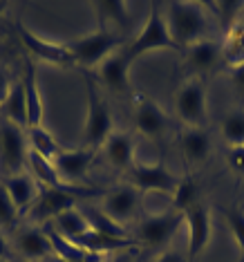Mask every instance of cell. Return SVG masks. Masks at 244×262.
Listing matches in <instances>:
<instances>
[{"label": "cell", "mask_w": 244, "mask_h": 262, "mask_svg": "<svg viewBox=\"0 0 244 262\" xmlns=\"http://www.w3.org/2000/svg\"><path fill=\"white\" fill-rule=\"evenodd\" d=\"M226 224H229V231L233 235V240L240 249V258L244 255V206H231L224 211Z\"/></svg>", "instance_id": "obj_31"}, {"label": "cell", "mask_w": 244, "mask_h": 262, "mask_svg": "<svg viewBox=\"0 0 244 262\" xmlns=\"http://www.w3.org/2000/svg\"><path fill=\"white\" fill-rule=\"evenodd\" d=\"M27 141H29V150L43 155V157H47V159H54L56 155L63 150V146L56 141V137L52 135L45 126L27 128Z\"/></svg>", "instance_id": "obj_27"}, {"label": "cell", "mask_w": 244, "mask_h": 262, "mask_svg": "<svg viewBox=\"0 0 244 262\" xmlns=\"http://www.w3.org/2000/svg\"><path fill=\"white\" fill-rule=\"evenodd\" d=\"M222 137L231 146H244V108L229 110L222 119Z\"/></svg>", "instance_id": "obj_30"}, {"label": "cell", "mask_w": 244, "mask_h": 262, "mask_svg": "<svg viewBox=\"0 0 244 262\" xmlns=\"http://www.w3.org/2000/svg\"><path fill=\"white\" fill-rule=\"evenodd\" d=\"M164 18L172 43L180 52L197 40L208 38V16L204 3H190V0L168 3L164 9Z\"/></svg>", "instance_id": "obj_1"}, {"label": "cell", "mask_w": 244, "mask_h": 262, "mask_svg": "<svg viewBox=\"0 0 244 262\" xmlns=\"http://www.w3.org/2000/svg\"><path fill=\"white\" fill-rule=\"evenodd\" d=\"M108 262H135V255L130 251H119V253L108 255Z\"/></svg>", "instance_id": "obj_37"}, {"label": "cell", "mask_w": 244, "mask_h": 262, "mask_svg": "<svg viewBox=\"0 0 244 262\" xmlns=\"http://www.w3.org/2000/svg\"><path fill=\"white\" fill-rule=\"evenodd\" d=\"M0 112H3L0 119L27 130V99H25V88H23L20 79L11 81L9 94L5 99V103L0 105Z\"/></svg>", "instance_id": "obj_23"}, {"label": "cell", "mask_w": 244, "mask_h": 262, "mask_svg": "<svg viewBox=\"0 0 244 262\" xmlns=\"http://www.w3.org/2000/svg\"><path fill=\"white\" fill-rule=\"evenodd\" d=\"M240 262H244V255H242V258H240Z\"/></svg>", "instance_id": "obj_42"}, {"label": "cell", "mask_w": 244, "mask_h": 262, "mask_svg": "<svg viewBox=\"0 0 244 262\" xmlns=\"http://www.w3.org/2000/svg\"><path fill=\"white\" fill-rule=\"evenodd\" d=\"M52 262H65V260H61V258H56V255H54V258H52Z\"/></svg>", "instance_id": "obj_40"}, {"label": "cell", "mask_w": 244, "mask_h": 262, "mask_svg": "<svg viewBox=\"0 0 244 262\" xmlns=\"http://www.w3.org/2000/svg\"><path fill=\"white\" fill-rule=\"evenodd\" d=\"M141 202H144V195L137 188L128 186V184H121V186H112L105 188V193L101 195V211L108 217H112L117 224L126 226L128 222L139 217V208Z\"/></svg>", "instance_id": "obj_11"}, {"label": "cell", "mask_w": 244, "mask_h": 262, "mask_svg": "<svg viewBox=\"0 0 244 262\" xmlns=\"http://www.w3.org/2000/svg\"><path fill=\"white\" fill-rule=\"evenodd\" d=\"M27 130L0 119V180L27 170Z\"/></svg>", "instance_id": "obj_8"}, {"label": "cell", "mask_w": 244, "mask_h": 262, "mask_svg": "<svg viewBox=\"0 0 244 262\" xmlns=\"http://www.w3.org/2000/svg\"><path fill=\"white\" fill-rule=\"evenodd\" d=\"M162 50H177V45L172 43L168 25H166L164 11L159 9V3H150V11L144 23V27L139 29V34L126 45V56L130 61H137L139 56L150 54V52H162Z\"/></svg>", "instance_id": "obj_5"}, {"label": "cell", "mask_w": 244, "mask_h": 262, "mask_svg": "<svg viewBox=\"0 0 244 262\" xmlns=\"http://www.w3.org/2000/svg\"><path fill=\"white\" fill-rule=\"evenodd\" d=\"M18 217L20 215H18V211H16L14 202H11V198L7 195L5 186L0 184V229H11Z\"/></svg>", "instance_id": "obj_32"}, {"label": "cell", "mask_w": 244, "mask_h": 262, "mask_svg": "<svg viewBox=\"0 0 244 262\" xmlns=\"http://www.w3.org/2000/svg\"><path fill=\"white\" fill-rule=\"evenodd\" d=\"M9 88H11V79H9L7 70L0 68V105H3V103H5V99H7Z\"/></svg>", "instance_id": "obj_35"}, {"label": "cell", "mask_w": 244, "mask_h": 262, "mask_svg": "<svg viewBox=\"0 0 244 262\" xmlns=\"http://www.w3.org/2000/svg\"><path fill=\"white\" fill-rule=\"evenodd\" d=\"M130 70H132V61L126 56V52L119 50L110 54L103 63L94 70L99 83L112 94H130L132 92V81H130Z\"/></svg>", "instance_id": "obj_14"}, {"label": "cell", "mask_w": 244, "mask_h": 262, "mask_svg": "<svg viewBox=\"0 0 244 262\" xmlns=\"http://www.w3.org/2000/svg\"><path fill=\"white\" fill-rule=\"evenodd\" d=\"M50 226L56 231L58 235H63L65 240H70V242H74L76 237H81L85 231H90V222H87L83 208H79V206L63 211L61 215H56L54 220H52Z\"/></svg>", "instance_id": "obj_24"}, {"label": "cell", "mask_w": 244, "mask_h": 262, "mask_svg": "<svg viewBox=\"0 0 244 262\" xmlns=\"http://www.w3.org/2000/svg\"><path fill=\"white\" fill-rule=\"evenodd\" d=\"M175 112L186 128H206L208 101L206 81L199 76H188L175 92Z\"/></svg>", "instance_id": "obj_7"}, {"label": "cell", "mask_w": 244, "mask_h": 262, "mask_svg": "<svg viewBox=\"0 0 244 262\" xmlns=\"http://www.w3.org/2000/svg\"><path fill=\"white\" fill-rule=\"evenodd\" d=\"M226 162H229L231 170L244 177V146H231L226 152Z\"/></svg>", "instance_id": "obj_33"}, {"label": "cell", "mask_w": 244, "mask_h": 262, "mask_svg": "<svg viewBox=\"0 0 244 262\" xmlns=\"http://www.w3.org/2000/svg\"><path fill=\"white\" fill-rule=\"evenodd\" d=\"M0 262H9V260L7 258H0Z\"/></svg>", "instance_id": "obj_41"}, {"label": "cell", "mask_w": 244, "mask_h": 262, "mask_svg": "<svg viewBox=\"0 0 244 262\" xmlns=\"http://www.w3.org/2000/svg\"><path fill=\"white\" fill-rule=\"evenodd\" d=\"M101 148H103L108 164L119 172H126L130 166L137 162V157H135V139H132V135L130 133H126V130H117L115 128Z\"/></svg>", "instance_id": "obj_20"}, {"label": "cell", "mask_w": 244, "mask_h": 262, "mask_svg": "<svg viewBox=\"0 0 244 262\" xmlns=\"http://www.w3.org/2000/svg\"><path fill=\"white\" fill-rule=\"evenodd\" d=\"M92 9L97 14V25L110 32L130 23V5L123 0H99V3H92Z\"/></svg>", "instance_id": "obj_22"}, {"label": "cell", "mask_w": 244, "mask_h": 262, "mask_svg": "<svg viewBox=\"0 0 244 262\" xmlns=\"http://www.w3.org/2000/svg\"><path fill=\"white\" fill-rule=\"evenodd\" d=\"M7 255H9V242L5 240L3 231H0V258H7Z\"/></svg>", "instance_id": "obj_38"}, {"label": "cell", "mask_w": 244, "mask_h": 262, "mask_svg": "<svg viewBox=\"0 0 244 262\" xmlns=\"http://www.w3.org/2000/svg\"><path fill=\"white\" fill-rule=\"evenodd\" d=\"M14 247L23 258V262H40L47 258L50 260L54 258V249H52V242L43 226H34V224L20 226L16 231Z\"/></svg>", "instance_id": "obj_16"}, {"label": "cell", "mask_w": 244, "mask_h": 262, "mask_svg": "<svg viewBox=\"0 0 244 262\" xmlns=\"http://www.w3.org/2000/svg\"><path fill=\"white\" fill-rule=\"evenodd\" d=\"M87 262H108V255H94V253H90Z\"/></svg>", "instance_id": "obj_39"}, {"label": "cell", "mask_w": 244, "mask_h": 262, "mask_svg": "<svg viewBox=\"0 0 244 262\" xmlns=\"http://www.w3.org/2000/svg\"><path fill=\"white\" fill-rule=\"evenodd\" d=\"M195 204H199V186H197V180L190 172H186L184 177H180L175 193L170 195V208L177 211L180 215H184Z\"/></svg>", "instance_id": "obj_26"}, {"label": "cell", "mask_w": 244, "mask_h": 262, "mask_svg": "<svg viewBox=\"0 0 244 262\" xmlns=\"http://www.w3.org/2000/svg\"><path fill=\"white\" fill-rule=\"evenodd\" d=\"M184 226H186V262H197V258L206 251L213 233V220L206 204H195L184 213Z\"/></svg>", "instance_id": "obj_12"}, {"label": "cell", "mask_w": 244, "mask_h": 262, "mask_svg": "<svg viewBox=\"0 0 244 262\" xmlns=\"http://www.w3.org/2000/svg\"><path fill=\"white\" fill-rule=\"evenodd\" d=\"M27 170H29V175L38 182V186H52V188L68 186V184L58 177L54 162L43 157V155L34 152V150H29V155H27Z\"/></svg>", "instance_id": "obj_25"}, {"label": "cell", "mask_w": 244, "mask_h": 262, "mask_svg": "<svg viewBox=\"0 0 244 262\" xmlns=\"http://www.w3.org/2000/svg\"><path fill=\"white\" fill-rule=\"evenodd\" d=\"M123 184L137 188L141 195H150V193H162V195H170L175 193L177 184H180V177L172 172L164 162H137L130 166V168L123 172Z\"/></svg>", "instance_id": "obj_6"}, {"label": "cell", "mask_w": 244, "mask_h": 262, "mask_svg": "<svg viewBox=\"0 0 244 262\" xmlns=\"http://www.w3.org/2000/svg\"><path fill=\"white\" fill-rule=\"evenodd\" d=\"M154 262H186V255H182L177 251H162Z\"/></svg>", "instance_id": "obj_36"}, {"label": "cell", "mask_w": 244, "mask_h": 262, "mask_svg": "<svg viewBox=\"0 0 244 262\" xmlns=\"http://www.w3.org/2000/svg\"><path fill=\"white\" fill-rule=\"evenodd\" d=\"M229 81L237 92H244V58L229 65Z\"/></svg>", "instance_id": "obj_34"}, {"label": "cell", "mask_w": 244, "mask_h": 262, "mask_svg": "<svg viewBox=\"0 0 244 262\" xmlns=\"http://www.w3.org/2000/svg\"><path fill=\"white\" fill-rule=\"evenodd\" d=\"M23 88H25V99H27V128L43 126V115H45V103L43 94H40L38 76H36V65L34 58L25 56V65H23Z\"/></svg>", "instance_id": "obj_18"}, {"label": "cell", "mask_w": 244, "mask_h": 262, "mask_svg": "<svg viewBox=\"0 0 244 262\" xmlns=\"http://www.w3.org/2000/svg\"><path fill=\"white\" fill-rule=\"evenodd\" d=\"M132 119L135 128L139 130L146 139L159 141L168 130V115L162 105L157 103L152 97H148L146 92L135 94L132 99Z\"/></svg>", "instance_id": "obj_13"}, {"label": "cell", "mask_w": 244, "mask_h": 262, "mask_svg": "<svg viewBox=\"0 0 244 262\" xmlns=\"http://www.w3.org/2000/svg\"><path fill=\"white\" fill-rule=\"evenodd\" d=\"M105 190L97 188H79V186H61V188H52V186H40L38 198L34 200L32 208L27 211L29 224L34 226H45L50 224L56 215H61L68 208H74L79 204V198H97L103 195Z\"/></svg>", "instance_id": "obj_3"}, {"label": "cell", "mask_w": 244, "mask_h": 262, "mask_svg": "<svg viewBox=\"0 0 244 262\" xmlns=\"http://www.w3.org/2000/svg\"><path fill=\"white\" fill-rule=\"evenodd\" d=\"M184 217L177 211H162V213H144L137 222V242L139 247L162 249L166 247L172 235L180 231Z\"/></svg>", "instance_id": "obj_9"}, {"label": "cell", "mask_w": 244, "mask_h": 262, "mask_svg": "<svg viewBox=\"0 0 244 262\" xmlns=\"http://www.w3.org/2000/svg\"><path fill=\"white\" fill-rule=\"evenodd\" d=\"M97 157V150H90V148H63L61 152L56 155L52 162H54V168L58 172V177L65 184H74L85 180L87 170Z\"/></svg>", "instance_id": "obj_17"}, {"label": "cell", "mask_w": 244, "mask_h": 262, "mask_svg": "<svg viewBox=\"0 0 244 262\" xmlns=\"http://www.w3.org/2000/svg\"><path fill=\"white\" fill-rule=\"evenodd\" d=\"M112 130H115V119H112L110 103L105 101L97 81H85V119L81 128L83 148L99 150Z\"/></svg>", "instance_id": "obj_2"}, {"label": "cell", "mask_w": 244, "mask_h": 262, "mask_svg": "<svg viewBox=\"0 0 244 262\" xmlns=\"http://www.w3.org/2000/svg\"><path fill=\"white\" fill-rule=\"evenodd\" d=\"M184 54V68L188 70V76H199L204 79L208 72L217 68V63L222 61L224 47L215 38H204L197 43L188 45L186 50H182Z\"/></svg>", "instance_id": "obj_15"}, {"label": "cell", "mask_w": 244, "mask_h": 262, "mask_svg": "<svg viewBox=\"0 0 244 262\" xmlns=\"http://www.w3.org/2000/svg\"><path fill=\"white\" fill-rule=\"evenodd\" d=\"M204 5L211 7V11L215 14V18L224 34H229L231 29L237 25V16L244 11V3H240V0H233V3L222 0V3H204Z\"/></svg>", "instance_id": "obj_29"}, {"label": "cell", "mask_w": 244, "mask_h": 262, "mask_svg": "<svg viewBox=\"0 0 244 262\" xmlns=\"http://www.w3.org/2000/svg\"><path fill=\"white\" fill-rule=\"evenodd\" d=\"M68 50L74 58V65L87 70H97L110 54L121 50V36L105 27H97L90 34H81L68 40Z\"/></svg>", "instance_id": "obj_4"}, {"label": "cell", "mask_w": 244, "mask_h": 262, "mask_svg": "<svg viewBox=\"0 0 244 262\" xmlns=\"http://www.w3.org/2000/svg\"><path fill=\"white\" fill-rule=\"evenodd\" d=\"M0 184L5 186L7 195L11 198V202H14L18 215H27V211L32 208L34 200L38 198V190H40L38 182L29 175V170H23V172H18V175L3 177Z\"/></svg>", "instance_id": "obj_19"}, {"label": "cell", "mask_w": 244, "mask_h": 262, "mask_svg": "<svg viewBox=\"0 0 244 262\" xmlns=\"http://www.w3.org/2000/svg\"><path fill=\"white\" fill-rule=\"evenodd\" d=\"M180 148L184 159L190 166H199L204 164L211 155V135H208L206 128H186L184 126L182 135H180Z\"/></svg>", "instance_id": "obj_21"}, {"label": "cell", "mask_w": 244, "mask_h": 262, "mask_svg": "<svg viewBox=\"0 0 244 262\" xmlns=\"http://www.w3.org/2000/svg\"><path fill=\"white\" fill-rule=\"evenodd\" d=\"M16 29H18L20 43L27 50L29 58H36V61L50 63V65L61 68V70L76 68L74 58H72V54H70V50H68V45H65V43H58V40H50V38L40 36V34H36V32H32L29 27H25L23 23H18Z\"/></svg>", "instance_id": "obj_10"}, {"label": "cell", "mask_w": 244, "mask_h": 262, "mask_svg": "<svg viewBox=\"0 0 244 262\" xmlns=\"http://www.w3.org/2000/svg\"><path fill=\"white\" fill-rule=\"evenodd\" d=\"M83 213H85L87 222H90V229L99 231V233H105V235H112V237H130L126 226L117 224L115 220L105 215L99 206H85L83 208Z\"/></svg>", "instance_id": "obj_28"}]
</instances>
